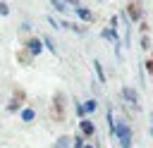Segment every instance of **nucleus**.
I'll use <instances>...</instances> for the list:
<instances>
[{"instance_id":"6e6552de","label":"nucleus","mask_w":153,"mask_h":148,"mask_svg":"<svg viewBox=\"0 0 153 148\" xmlns=\"http://www.w3.org/2000/svg\"><path fill=\"white\" fill-rule=\"evenodd\" d=\"M74 12H76L79 19H84V21H93V12H91L88 7H81V5H79V7H74Z\"/></svg>"},{"instance_id":"f3484780","label":"nucleus","mask_w":153,"mask_h":148,"mask_svg":"<svg viewBox=\"0 0 153 148\" xmlns=\"http://www.w3.org/2000/svg\"><path fill=\"white\" fill-rule=\"evenodd\" d=\"M50 2H53V7H55V10L60 12V14H62V12L67 10V5H65V0H50Z\"/></svg>"},{"instance_id":"aec40b11","label":"nucleus","mask_w":153,"mask_h":148,"mask_svg":"<svg viewBox=\"0 0 153 148\" xmlns=\"http://www.w3.org/2000/svg\"><path fill=\"white\" fill-rule=\"evenodd\" d=\"M48 24H50V26H53V29H60V24H57V21H55V19H53V17H48Z\"/></svg>"},{"instance_id":"20e7f679","label":"nucleus","mask_w":153,"mask_h":148,"mask_svg":"<svg viewBox=\"0 0 153 148\" xmlns=\"http://www.w3.org/2000/svg\"><path fill=\"white\" fill-rule=\"evenodd\" d=\"M79 134H81L84 138H91V136H96V124H93L88 117L79 119Z\"/></svg>"},{"instance_id":"dca6fc26","label":"nucleus","mask_w":153,"mask_h":148,"mask_svg":"<svg viewBox=\"0 0 153 148\" xmlns=\"http://www.w3.org/2000/svg\"><path fill=\"white\" fill-rule=\"evenodd\" d=\"M74 110H76V117H79V119H84V117H86V112H84V103H79V100H76V103H74Z\"/></svg>"},{"instance_id":"9d476101","label":"nucleus","mask_w":153,"mask_h":148,"mask_svg":"<svg viewBox=\"0 0 153 148\" xmlns=\"http://www.w3.org/2000/svg\"><path fill=\"white\" fill-rule=\"evenodd\" d=\"M19 117H22V122H33L36 119V110L33 107H22L19 110Z\"/></svg>"},{"instance_id":"f8f14e48","label":"nucleus","mask_w":153,"mask_h":148,"mask_svg":"<svg viewBox=\"0 0 153 148\" xmlns=\"http://www.w3.org/2000/svg\"><path fill=\"white\" fill-rule=\"evenodd\" d=\"M96 107H98V100H96V98H88V100L84 103V112H86V117H88V115H91Z\"/></svg>"},{"instance_id":"5701e85b","label":"nucleus","mask_w":153,"mask_h":148,"mask_svg":"<svg viewBox=\"0 0 153 148\" xmlns=\"http://www.w3.org/2000/svg\"><path fill=\"white\" fill-rule=\"evenodd\" d=\"M151 122H153V112H151Z\"/></svg>"},{"instance_id":"2eb2a0df","label":"nucleus","mask_w":153,"mask_h":148,"mask_svg":"<svg viewBox=\"0 0 153 148\" xmlns=\"http://www.w3.org/2000/svg\"><path fill=\"white\" fill-rule=\"evenodd\" d=\"M84 146H86V138L81 134H74L72 136V148H84Z\"/></svg>"},{"instance_id":"423d86ee","label":"nucleus","mask_w":153,"mask_h":148,"mask_svg":"<svg viewBox=\"0 0 153 148\" xmlns=\"http://www.w3.org/2000/svg\"><path fill=\"white\" fill-rule=\"evenodd\" d=\"M62 100H65V95H62V93H57V95H55V105H53V110H55V117H57V119H65V103H62Z\"/></svg>"},{"instance_id":"0eeeda50","label":"nucleus","mask_w":153,"mask_h":148,"mask_svg":"<svg viewBox=\"0 0 153 148\" xmlns=\"http://www.w3.org/2000/svg\"><path fill=\"white\" fill-rule=\"evenodd\" d=\"M22 98H24V93L17 91V98H12V100L7 103V112H17V110H22Z\"/></svg>"},{"instance_id":"1a4fd4ad","label":"nucleus","mask_w":153,"mask_h":148,"mask_svg":"<svg viewBox=\"0 0 153 148\" xmlns=\"http://www.w3.org/2000/svg\"><path fill=\"white\" fill-rule=\"evenodd\" d=\"M91 64H93V72H96V76H98V84H105V69H103L100 60H93Z\"/></svg>"},{"instance_id":"6ab92c4d","label":"nucleus","mask_w":153,"mask_h":148,"mask_svg":"<svg viewBox=\"0 0 153 148\" xmlns=\"http://www.w3.org/2000/svg\"><path fill=\"white\" fill-rule=\"evenodd\" d=\"M141 48H143V50H151V38H148V33L141 36Z\"/></svg>"},{"instance_id":"f03ea898","label":"nucleus","mask_w":153,"mask_h":148,"mask_svg":"<svg viewBox=\"0 0 153 148\" xmlns=\"http://www.w3.org/2000/svg\"><path fill=\"white\" fill-rule=\"evenodd\" d=\"M124 14H127V19H129V21H141V17H143V10H141V2H139V0H131V2L127 5V10H124Z\"/></svg>"},{"instance_id":"ddd939ff","label":"nucleus","mask_w":153,"mask_h":148,"mask_svg":"<svg viewBox=\"0 0 153 148\" xmlns=\"http://www.w3.org/2000/svg\"><path fill=\"white\" fill-rule=\"evenodd\" d=\"M105 122H108V131H110V136L115 134V117H112V110L108 107V112H105Z\"/></svg>"},{"instance_id":"a211bd4d","label":"nucleus","mask_w":153,"mask_h":148,"mask_svg":"<svg viewBox=\"0 0 153 148\" xmlns=\"http://www.w3.org/2000/svg\"><path fill=\"white\" fill-rule=\"evenodd\" d=\"M0 17H10V5L5 0H0Z\"/></svg>"},{"instance_id":"f257e3e1","label":"nucleus","mask_w":153,"mask_h":148,"mask_svg":"<svg viewBox=\"0 0 153 148\" xmlns=\"http://www.w3.org/2000/svg\"><path fill=\"white\" fill-rule=\"evenodd\" d=\"M112 138H117L120 141V148H131V129H129V124H124V122H115V134H112Z\"/></svg>"},{"instance_id":"39448f33","label":"nucleus","mask_w":153,"mask_h":148,"mask_svg":"<svg viewBox=\"0 0 153 148\" xmlns=\"http://www.w3.org/2000/svg\"><path fill=\"white\" fill-rule=\"evenodd\" d=\"M122 98L129 103V105H134V107H139V93L131 88V86H122Z\"/></svg>"},{"instance_id":"4468645a","label":"nucleus","mask_w":153,"mask_h":148,"mask_svg":"<svg viewBox=\"0 0 153 148\" xmlns=\"http://www.w3.org/2000/svg\"><path fill=\"white\" fill-rule=\"evenodd\" d=\"M55 148H72V136H60L55 141Z\"/></svg>"},{"instance_id":"4be33fe9","label":"nucleus","mask_w":153,"mask_h":148,"mask_svg":"<svg viewBox=\"0 0 153 148\" xmlns=\"http://www.w3.org/2000/svg\"><path fill=\"white\" fill-rule=\"evenodd\" d=\"M84 148H93V146H91V143H86V146H84Z\"/></svg>"},{"instance_id":"7ed1b4c3","label":"nucleus","mask_w":153,"mask_h":148,"mask_svg":"<svg viewBox=\"0 0 153 148\" xmlns=\"http://www.w3.org/2000/svg\"><path fill=\"white\" fill-rule=\"evenodd\" d=\"M24 48H26V53H29L31 57H36V55H41V53H43V41H41V38H36V36H31V38L24 43Z\"/></svg>"},{"instance_id":"9b49d317","label":"nucleus","mask_w":153,"mask_h":148,"mask_svg":"<svg viewBox=\"0 0 153 148\" xmlns=\"http://www.w3.org/2000/svg\"><path fill=\"white\" fill-rule=\"evenodd\" d=\"M41 41H43V48H48V53H50V55H55V57H57V45H55V41H53V38H50V36H43V38H41Z\"/></svg>"},{"instance_id":"412c9836","label":"nucleus","mask_w":153,"mask_h":148,"mask_svg":"<svg viewBox=\"0 0 153 148\" xmlns=\"http://www.w3.org/2000/svg\"><path fill=\"white\" fill-rule=\"evenodd\" d=\"M148 134H151V138H153V127H151V129H148Z\"/></svg>"}]
</instances>
